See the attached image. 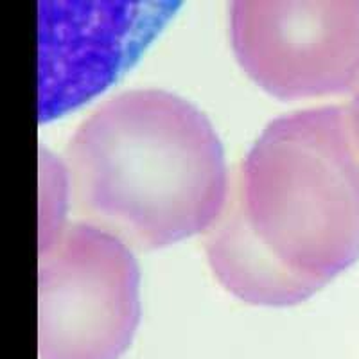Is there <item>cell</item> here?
Wrapping results in <instances>:
<instances>
[{"label":"cell","instance_id":"cell-1","mask_svg":"<svg viewBox=\"0 0 359 359\" xmlns=\"http://www.w3.org/2000/svg\"><path fill=\"white\" fill-rule=\"evenodd\" d=\"M203 233L217 280L255 306L304 302L358 261L359 146L347 108L273 118Z\"/></svg>","mask_w":359,"mask_h":359},{"label":"cell","instance_id":"cell-2","mask_svg":"<svg viewBox=\"0 0 359 359\" xmlns=\"http://www.w3.org/2000/svg\"><path fill=\"white\" fill-rule=\"evenodd\" d=\"M63 165L79 221L139 248L205 232L232 178L207 115L162 88L99 104L70 137Z\"/></svg>","mask_w":359,"mask_h":359},{"label":"cell","instance_id":"cell-3","mask_svg":"<svg viewBox=\"0 0 359 359\" xmlns=\"http://www.w3.org/2000/svg\"><path fill=\"white\" fill-rule=\"evenodd\" d=\"M140 273L130 246L74 221L38 261L40 359H118L140 320Z\"/></svg>","mask_w":359,"mask_h":359},{"label":"cell","instance_id":"cell-4","mask_svg":"<svg viewBox=\"0 0 359 359\" xmlns=\"http://www.w3.org/2000/svg\"><path fill=\"white\" fill-rule=\"evenodd\" d=\"M230 41L278 97L345 94L359 83V0H233Z\"/></svg>","mask_w":359,"mask_h":359},{"label":"cell","instance_id":"cell-5","mask_svg":"<svg viewBox=\"0 0 359 359\" xmlns=\"http://www.w3.org/2000/svg\"><path fill=\"white\" fill-rule=\"evenodd\" d=\"M169 4L40 2V117L78 107L139 57Z\"/></svg>","mask_w":359,"mask_h":359},{"label":"cell","instance_id":"cell-6","mask_svg":"<svg viewBox=\"0 0 359 359\" xmlns=\"http://www.w3.org/2000/svg\"><path fill=\"white\" fill-rule=\"evenodd\" d=\"M348 117H351L352 130H354L355 140H358V146H359V86L358 90H355V95L354 99H352L351 108H348Z\"/></svg>","mask_w":359,"mask_h":359}]
</instances>
